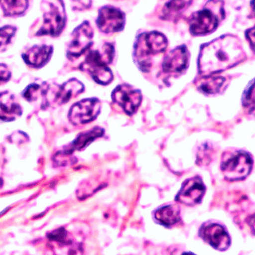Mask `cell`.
<instances>
[{"mask_svg": "<svg viewBox=\"0 0 255 255\" xmlns=\"http://www.w3.org/2000/svg\"><path fill=\"white\" fill-rule=\"evenodd\" d=\"M22 113L21 106L13 94L8 91L0 93V120L13 122L21 116Z\"/></svg>", "mask_w": 255, "mask_h": 255, "instance_id": "16", "label": "cell"}, {"mask_svg": "<svg viewBox=\"0 0 255 255\" xmlns=\"http://www.w3.org/2000/svg\"><path fill=\"white\" fill-rule=\"evenodd\" d=\"M11 77V72L8 65L0 63V86L9 81Z\"/></svg>", "mask_w": 255, "mask_h": 255, "instance_id": "26", "label": "cell"}, {"mask_svg": "<svg viewBox=\"0 0 255 255\" xmlns=\"http://www.w3.org/2000/svg\"><path fill=\"white\" fill-rule=\"evenodd\" d=\"M153 218L159 225L171 228L181 222L180 207L177 204L162 206L153 212Z\"/></svg>", "mask_w": 255, "mask_h": 255, "instance_id": "17", "label": "cell"}, {"mask_svg": "<svg viewBox=\"0 0 255 255\" xmlns=\"http://www.w3.org/2000/svg\"><path fill=\"white\" fill-rule=\"evenodd\" d=\"M115 49L113 44L106 43L100 50H90L84 62L80 65L81 71L88 72L98 84L107 86L113 80V74L108 65L114 58Z\"/></svg>", "mask_w": 255, "mask_h": 255, "instance_id": "2", "label": "cell"}, {"mask_svg": "<svg viewBox=\"0 0 255 255\" xmlns=\"http://www.w3.org/2000/svg\"><path fill=\"white\" fill-rule=\"evenodd\" d=\"M48 238L51 241L55 242L59 245L65 246H72L73 240L68 236V231L64 228H59L53 232L50 233L48 235Z\"/></svg>", "mask_w": 255, "mask_h": 255, "instance_id": "23", "label": "cell"}, {"mask_svg": "<svg viewBox=\"0 0 255 255\" xmlns=\"http://www.w3.org/2000/svg\"><path fill=\"white\" fill-rule=\"evenodd\" d=\"M0 7L5 17H18L29 7V0H0Z\"/></svg>", "mask_w": 255, "mask_h": 255, "instance_id": "20", "label": "cell"}, {"mask_svg": "<svg viewBox=\"0 0 255 255\" xmlns=\"http://www.w3.org/2000/svg\"><path fill=\"white\" fill-rule=\"evenodd\" d=\"M2 178H0V188L2 187Z\"/></svg>", "mask_w": 255, "mask_h": 255, "instance_id": "28", "label": "cell"}, {"mask_svg": "<svg viewBox=\"0 0 255 255\" xmlns=\"http://www.w3.org/2000/svg\"><path fill=\"white\" fill-rule=\"evenodd\" d=\"M246 36V38L249 40L251 46H252V50H254V45H255V28L253 27L247 30Z\"/></svg>", "mask_w": 255, "mask_h": 255, "instance_id": "27", "label": "cell"}, {"mask_svg": "<svg viewBox=\"0 0 255 255\" xmlns=\"http://www.w3.org/2000/svg\"><path fill=\"white\" fill-rule=\"evenodd\" d=\"M104 129L100 127H95L90 130L80 133L71 144L66 146L63 150L70 154H72L76 150H83L95 139L102 137L104 135Z\"/></svg>", "mask_w": 255, "mask_h": 255, "instance_id": "18", "label": "cell"}, {"mask_svg": "<svg viewBox=\"0 0 255 255\" xmlns=\"http://www.w3.org/2000/svg\"><path fill=\"white\" fill-rule=\"evenodd\" d=\"M223 0H209L204 8L189 18V31L195 36L214 32L225 18Z\"/></svg>", "mask_w": 255, "mask_h": 255, "instance_id": "4", "label": "cell"}, {"mask_svg": "<svg viewBox=\"0 0 255 255\" xmlns=\"http://www.w3.org/2000/svg\"><path fill=\"white\" fill-rule=\"evenodd\" d=\"M198 235L205 243L219 252H225L231 246V237L225 227L220 224L205 222L200 228Z\"/></svg>", "mask_w": 255, "mask_h": 255, "instance_id": "9", "label": "cell"}, {"mask_svg": "<svg viewBox=\"0 0 255 255\" xmlns=\"http://www.w3.org/2000/svg\"><path fill=\"white\" fill-rule=\"evenodd\" d=\"M94 31L89 21H84L77 26L71 34V40L67 49L68 59L80 57L92 47Z\"/></svg>", "mask_w": 255, "mask_h": 255, "instance_id": "7", "label": "cell"}, {"mask_svg": "<svg viewBox=\"0 0 255 255\" xmlns=\"http://www.w3.org/2000/svg\"><path fill=\"white\" fill-rule=\"evenodd\" d=\"M84 85L77 79H71L62 86H49L47 107L51 104L63 105L84 92Z\"/></svg>", "mask_w": 255, "mask_h": 255, "instance_id": "10", "label": "cell"}, {"mask_svg": "<svg viewBox=\"0 0 255 255\" xmlns=\"http://www.w3.org/2000/svg\"><path fill=\"white\" fill-rule=\"evenodd\" d=\"M246 56L238 37L222 35L202 45L198 57L201 76L217 74L246 60Z\"/></svg>", "mask_w": 255, "mask_h": 255, "instance_id": "1", "label": "cell"}, {"mask_svg": "<svg viewBox=\"0 0 255 255\" xmlns=\"http://www.w3.org/2000/svg\"><path fill=\"white\" fill-rule=\"evenodd\" d=\"M111 96L113 102L122 107L128 116L135 114L142 101L141 92L127 84L117 86L113 90Z\"/></svg>", "mask_w": 255, "mask_h": 255, "instance_id": "11", "label": "cell"}, {"mask_svg": "<svg viewBox=\"0 0 255 255\" xmlns=\"http://www.w3.org/2000/svg\"><path fill=\"white\" fill-rule=\"evenodd\" d=\"M97 26L101 32L113 34L121 32L125 27V14L113 6L102 7L98 11Z\"/></svg>", "mask_w": 255, "mask_h": 255, "instance_id": "13", "label": "cell"}, {"mask_svg": "<svg viewBox=\"0 0 255 255\" xmlns=\"http://www.w3.org/2000/svg\"><path fill=\"white\" fill-rule=\"evenodd\" d=\"M53 53L52 45H35L25 51L22 58L28 66L37 69L43 68L50 61Z\"/></svg>", "mask_w": 255, "mask_h": 255, "instance_id": "15", "label": "cell"}, {"mask_svg": "<svg viewBox=\"0 0 255 255\" xmlns=\"http://www.w3.org/2000/svg\"><path fill=\"white\" fill-rule=\"evenodd\" d=\"M205 185L200 176L187 179L182 184L181 189L175 197V201L188 207L199 204L206 192Z\"/></svg>", "mask_w": 255, "mask_h": 255, "instance_id": "12", "label": "cell"}, {"mask_svg": "<svg viewBox=\"0 0 255 255\" xmlns=\"http://www.w3.org/2000/svg\"><path fill=\"white\" fill-rule=\"evenodd\" d=\"M253 164V158L248 152L227 151L222 154L221 171L228 181H241L252 172Z\"/></svg>", "mask_w": 255, "mask_h": 255, "instance_id": "5", "label": "cell"}, {"mask_svg": "<svg viewBox=\"0 0 255 255\" xmlns=\"http://www.w3.org/2000/svg\"><path fill=\"white\" fill-rule=\"evenodd\" d=\"M168 47L166 37L159 32H144L137 37L134 46V59L138 68L147 72L152 66V56L165 53Z\"/></svg>", "mask_w": 255, "mask_h": 255, "instance_id": "3", "label": "cell"}, {"mask_svg": "<svg viewBox=\"0 0 255 255\" xmlns=\"http://www.w3.org/2000/svg\"><path fill=\"white\" fill-rule=\"evenodd\" d=\"M242 103L245 108L249 109L254 112L255 110V89H254V80L249 83L246 90L243 92Z\"/></svg>", "mask_w": 255, "mask_h": 255, "instance_id": "25", "label": "cell"}, {"mask_svg": "<svg viewBox=\"0 0 255 255\" xmlns=\"http://www.w3.org/2000/svg\"><path fill=\"white\" fill-rule=\"evenodd\" d=\"M188 62L187 48L185 45L179 46L165 56L162 62V70L165 74H180L187 68Z\"/></svg>", "mask_w": 255, "mask_h": 255, "instance_id": "14", "label": "cell"}, {"mask_svg": "<svg viewBox=\"0 0 255 255\" xmlns=\"http://www.w3.org/2000/svg\"><path fill=\"white\" fill-rule=\"evenodd\" d=\"M226 83L225 77L216 76H201L195 81L197 89L204 95H216L223 89Z\"/></svg>", "mask_w": 255, "mask_h": 255, "instance_id": "19", "label": "cell"}, {"mask_svg": "<svg viewBox=\"0 0 255 255\" xmlns=\"http://www.w3.org/2000/svg\"><path fill=\"white\" fill-rule=\"evenodd\" d=\"M47 9L44 11V23L39 30L35 34L36 36L49 35L58 37L63 32L66 26L67 16L65 5L59 0V5L49 2Z\"/></svg>", "mask_w": 255, "mask_h": 255, "instance_id": "6", "label": "cell"}, {"mask_svg": "<svg viewBox=\"0 0 255 255\" xmlns=\"http://www.w3.org/2000/svg\"><path fill=\"white\" fill-rule=\"evenodd\" d=\"M101 109V101L98 98L83 99L71 107L68 113V119L74 125H86L98 118Z\"/></svg>", "mask_w": 255, "mask_h": 255, "instance_id": "8", "label": "cell"}, {"mask_svg": "<svg viewBox=\"0 0 255 255\" xmlns=\"http://www.w3.org/2000/svg\"><path fill=\"white\" fill-rule=\"evenodd\" d=\"M213 153V149L209 144H203L198 149V153H197V165H200V166L208 165L211 162Z\"/></svg>", "mask_w": 255, "mask_h": 255, "instance_id": "24", "label": "cell"}, {"mask_svg": "<svg viewBox=\"0 0 255 255\" xmlns=\"http://www.w3.org/2000/svg\"><path fill=\"white\" fill-rule=\"evenodd\" d=\"M49 85L46 83L39 85L37 83L28 86L23 92V97L29 102H35L40 98H42V109L46 107V101H47V92H48Z\"/></svg>", "mask_w": 255, "mask_h": 255, "instance_id": "21", "label": "cell"}, {"mask_svg": "<svg viewBox=\"0 0 255 255\" xmlns=\"http://www.w3.org/2000/svg\"><path fill=\"white\" fill-rule=\"evenodd\" d=\"M16 32L17 28L15 26H4L0 27V53L6 50Z\"/></svg>", "mask_w": 255, "mask_h": 255, "instance_id": "22", "label": "cell"}]
</instances>
